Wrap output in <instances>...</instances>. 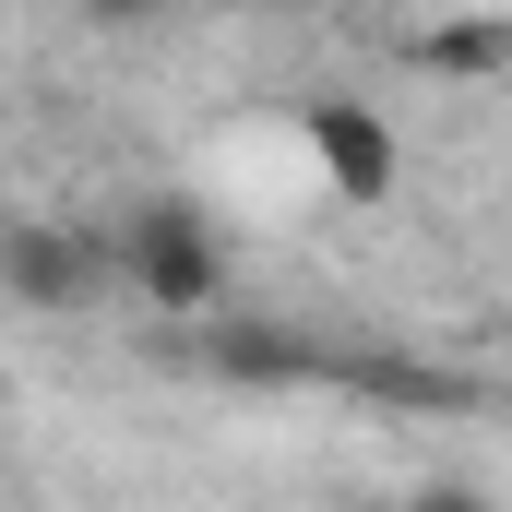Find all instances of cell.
I'll use <instances>...</instances> for the list:
<instances>
[{
  "mask_svg": "<svg viewBox=\"0 0 512 512\" xmlns=\"http://www.w3.org/2000/svg\"><path fill=\"white\" fill-rule=\"evenodd\" d=\"M108 239H120V286L155 310V322H203V310H227V227H215L191 191H143Z\"/></svg>",
  "mask_w": 512,
  "mask_h": 512,
  "instance_id": "6da1fadb",
  "label": "cell"
},
{
  "mask_svg": "<svg viewBox=\"0 0 512 512\" xmlns=\"http://www.w3.org/2000/svg\"><path fill=\"white\" fill-rule=\"evenodd\" d=\"M120 286V239L108 227H72V215H12L0 227V298H24L36 322H72Z\"/></svg>",
  "mask_w": 512,
  "mask_h": 512,
  "instance_id": "7a4b0ae2",
  "label": "cell"
},
{
  "mask_svg": "<svg viewBox=\"0 0 512 512\" xmlns=\"http://www.w3.org/2000/svg\"><path fill=\"white\" fill-rule=\"evenodd\" d=\"M298 143H310V167H322L334 203H393V179H405V143H393V120L370 96H310Z\"/></svg>",
  "mask_w": 512,
  "mask_h": 512,
  "instance_id": "3957f363",
  "label": "cell"
},
{
  "mask_svg": "<svg viewBox=\"0 0 512 512\" xmlns=\"http://www.w3.org/2000/svg\"><path fill=\"white\" fill-rule=\"evenodd\" d=\"M405 60L417 72H441V84H512V12H441V24H417L405 36Z\"/></svg>",
  "mask_w": 512,
  "mask_h": 512,
  "instance_id": "277c9868",
  "label": "cell"
},
{
  "mask_svg": "<svg viewBox=\"0 0 512 512\" xmlns=\"http://www.w3.org/2000/svg\"><path fill=\"white\" fill-rule=\"evenodd\" d=\"M84 12H96V24H108V36H143V24H167V12H179V0H84Z\"/></svg>",
  "mask_w": 512,
  "mask_h": 512,
  "instance_id": "5b68a950",
  "label": "cell"
}]
</instances>
